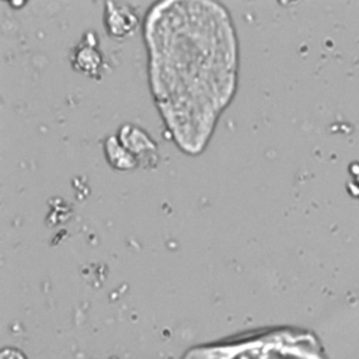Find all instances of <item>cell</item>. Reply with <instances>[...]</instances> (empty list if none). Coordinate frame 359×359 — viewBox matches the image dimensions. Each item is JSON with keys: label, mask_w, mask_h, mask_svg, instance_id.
Returning <instances> with one entry per match:
<instances>
[{"label": "cell", "mask_w": 359, "mask_h": 359, "mask_svg": "<svg viewBox=\"0 0 359 359\" xmlns=\"http://www.w3.org/2000/svg\"><path fill=\"white\" fill-rule=\"evenodd\" d=\"M143 36L153 98L174 143L201 153L237 88V35L212 1L156 3Z\"/></svg>", "instance_id": "cell-1"}]
</instances>
